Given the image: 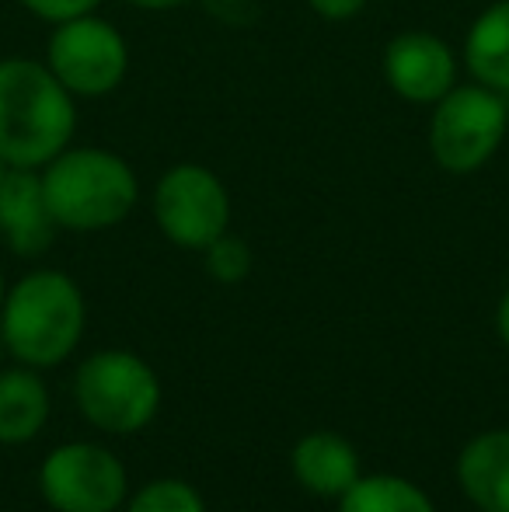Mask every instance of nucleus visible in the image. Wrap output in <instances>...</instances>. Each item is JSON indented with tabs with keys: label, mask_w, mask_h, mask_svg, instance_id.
Returning <instances> with one entry per match:
<instances>
[{
	"label": "nucleus",
	"mask_w": 509,
	"mask_h": 512,
	"mask_svg": "<svg viewBox=\"0 0 509 512\" xmlns=\"http://www.w3.org/2000/svg\"><path fill=\"white\" fill-rule=\"evenodd\" d=\"M77 98L46 60L0 56V157L11 168L42 171L74 143Z\"/></svg>",
	"instance_id": "nucleus-1"
},
{
	"label": "nucleus",
	"mask_w": 509,
	"mask_h": 512,
	"mask_svg": "<svg viewBox=\"0 0 509 512\" xmlns=\"http://www.w3.org/2000/svg\"><path fill=\"white\" fill-rule=\"evenodd\" d=\"M88 328V300L74 276L60 269H32L7 286L0 300V342L11 359L49 370L70 359Z\"/></svg>",
	"instance_id": "nucleus-2"
},
{
	"label": "nucleus",
	"mask_w": 509,
	"mask_h": 512,
	"mask_svg": "<svg viewBox=\"0 0 509 512\" xmlns=\"http://www.w3.org/2000/svg\"><path fill=\"white\" fill-rule=\"evenodd\" d=\"M53 220L70 234H102L129 220L140 203V178L123 154L109 147H74L39 171Z\"/></svg>",
	"instance_id": "nucleus-3"
},
{
	"label": "nucleus",
	"mask_w": 509,
	"mask_h": 512,
	"mask_svg": "<svg viewBox=\"0 0 509 512\" xmlns=\"http://www.w3.org/2000/svg\"><path fill=\"white\" fill-rule=\"evenodd\" d=\"M161 377L129 349H98L77 366L74 401L88 425L109 436H133L161 411Z\"/></svg>",
	"instance_id": "nucleus-4"
},
{
	"label": "nucleus",
	"mask_w": 509,
	"mask_h": 512,
	"mask_svg": "<svg viewBox=\"0 0 509 512\" xmlns=\"http://www.w3.org/2000/svg\"><path fill=\"white\" fill-rule=\"evenodd\" d=\"M509 133L506 95L468 81L450 88L429 115V157L454 178L478 175L499 154Z\"/></svg>",
	"instance_id": "nucleus-5"
},
{
	"label": "nucleus",
	"mask_w": 509,
	"mask_h": 512,
	"mask_svg": "<svg viewBox=\"0 0 509 512\" xmlns=\"http://www.w3.org/2000/svg\"><path fill=\"white\" fill-rule=\"evenodd\" d=\"M42 60L77 102H98L123 88L129 74V42L109 18L91 11L53 25Z\"/></svg>",
	"instance_id": "nucleus-6"
},
{
	"label": "nucleus",
	"mask_w": 509,
	"mask_h": 512,
	"mask_svg": "<svg viewBox=\"0 0 509 512\" xmlns=\"http://www.w3.org/2000/svg\"><path fill=\"white\" fill-rule=\"evenodd\" d=\"M150 213L164 241L182 251H203L231 230V192L213 168L182 161L154 182Z\"/></svg>",
	"instance_id": "nucleus-7"
},
{
	"label": "nucleus",
	"mask_w": 509,
	"mask_h": 512,
	"mask_svg": "<svg viewBox=\"0 0 509 512\" xmlns=\"http://www.w3.org/2000/svg\"><path fill=\"white\" fill-rule=\"evenodd\" d=\"M39 492L53 512H116L129 499V474L109 446L74 439L46 453Z\"/></svg>",
	"instance_id": "nucleus-8"
},
{
	"label": "nucleus",
	"mask_w": 509,
	"mask_h": 512,
	"mask_svg": "<svg viewBox=\"0 0 509 512\" xmlns=\"http://www.w3.org/2000/svg\"><path fill=\"white\" fill-rule=\"evenodd\" d=\"M381 74L394 98L433 108L450 88H457L461 56L443 35L426 28H405L384 42Z\"/></svg>",
	"instance_id": "nucleus-9"
},
{
	"label": "nucleus",
	"mask_w": 509,
	"mask_h": 512,
	"mask_svg": "<svg viewBox=\"0 0 509 512\" xmlns=\"http://www.w3.org/2000/svg\"><path fill=\"white\" fill-rule=\"evenodd\" d=\"M56 227L39 171L11 168L0 185V237L18 258H39L53 248Z\"/></svg>",
	"instance_id": "nucleus-10"
},
{
	"label": "nucleus",
	"mask_w": 509,
	"mask_h": 512,
	"mask_svg": "<svg viewBox=\"0 0 509 512\" xmlns=\"http://www.w3.org/2000/svg\"><path fill=\"white\" fill-rule=\"evenodd\" d=\"M290 471L293 481L314 499H335L339 502L356 481L363 478L360 453L339 432H307L293 443L290 450Z\"/></svg>",
	"instance_id": "nucleus-11"
},
{
	"label": "nucleus",
	"mask_w": 509,
	"mask_h": 512,
	"mask_svg": "<svg viewBox=\"0 0 509 512\" xmlns=\"http://www.w3.org/2000/svg\"><path fill=\"white\" fill-rule=\"evenodd\" d=\"M457 485L478 512H509V429L478 432L464 443Z\"/></svg>",
	"instance_id": "nucleus-12"
},
{
	"label": "nucleus",
	"mask_w": 509,
	"mask_h": 512,
	"mask_svg": "<svg viewBox=\"0 0 509 512\" xmlns=\"http://www.w3.org/2000/svg\"><path fill=\"white\" fill-rule=\"evenodd\" d=\"M461 67L482 88L509 98V0L489 4L464 32Z\"/></svg>",
	"instance_id": "nucleus-13"
},
{
	"label": "nucleus",
	"mask_w": 509,
	"mask_h": 512,
	"mask_svg": "<svg viewBox=\"0 0 509 512\" xmlns=\"http://www.w3.org/2000/svg\"><path fill=\"white\" fill-rule=\"evenodd\" d=\"M49 422V387L32 366L0 370V446H25Z\"/></svg>",
	"instance_id": "nucleus-14"
},
{
	"label": "nucleus",
	"mask_w": 509,
	"mask_h": 512,
	"mask_svg": "<svg viewBox=\"0 0 509 512\" xmlns=\"http://www.w3.org/2000/svg\"><path fill=\"white\" fill-rule=\"evenodd\" d=\"M339 512H436L415 481L398 474H363L339 499Z\"/></svg>",
	"instance_id": "nucleus-15"
},
{
	"label": "nucleus",
	"mask_w": 509,
	"mask_h": 512,
	"mask_svg": "<svg viewBox=\"0 0 509 512\" xmlns=\"http://www.w3.org/2000/svg\"><path fill=\"white\" fill-rule=\"evenodd\" d=\"M123 512H206V502L196 485L182 478H157L136 488Z\"/></svg>",
	"instance_id": "nucleus-16"
},
{
	"label": "nucleus",
	"mask_w": 509,
	"mask_h": 512,
	"mask_svg": "<svg viewBox=\"0 0 509 512\" xmlns=\"http://www.w3.org/2000/svg\"><path fill=\"white\" fill-rule=\"evenodd\" d=\"M203 265H206V272H210V279H217L220 286H238L252 276L255 255L245 237L227 230V234H220L217 241L203 248Z\"/></svg>",
	"instance_id": "nucleus-17"
},
{
	"label": "nucleus",
	"mask_w": 509,
	"mask_h": 512,
	"mask_svg": "<svg viewBox=\"0 0 509 512\" xmlns=\"http://www.w3.org/2000/svg\"><path fill=\"white\" fill-rule=\"evenodd\" d=\"M28 14H35L46 25H60L67 18H77V14H91L102 7V0H18Z\"/></svg>",
	"instance_id": "nucleus-18"
},
{
	"label": "nucleus",
	"mask_w": 509,
	"mask_h": 512,
	"mask_svg": "<svg viewBox=\"0 0 509 512\" xmlns=\"http://www.w3.org/2000/svg\"><path fill=\"white\" fill-rule=\"evenodd\" d=\"M203 11L210 14L213 21L227 28H248L258 21V4L255 0H199Z\"/></svg>",
	"instance_id": "nucleus-19"
},
{
	"label": "nucleus",
	"mask_w": 509,
	"mask_h": 512,
	"mask_svg": "<svg viewBox=\"0 0 509 512\" xmlns=\"http://www.w3.org/2000/svg\"><path fill=\"white\" fill-rule=\"evenodd\" d=\"M307 7H311L321 21H335V25H342V21H353L356 14H363L367 0H307Z\"/></svg>",
	"instance_id": "nucleus-20"
},
{
	"label": "nucleus",
	"mask_w": 509,
	"mask_h": 512,
	"mask_svg": "<svg viewBox=\"0 0 509 512\" xmlns=\"http://www.w3.org/2000/svg\"><path fill=\"white\" fill-rule=\"evenodd\" d=\"M133 11H147V14H164V11H178V7H189L196 0H123Z\"/></svg>",
	"instance_id": "nucleus-21"
},
{
	"label": "nucleus",
	"mask_w": 509,
	"mask_h": 512,
	"mask_svg": "<svg viewBox=\"0 0 509 512\" xmlns=\"http://www.w3.org/2000/svg\"><path fill=\"white\" fill-rule=\"evenodd\" d=\"M496 331H499V338H503V345L509 349V290L499 297V304H496Z\"/></svg>",
	"instance_id": "nucleus-22"
},
{
	"label": "nucleus",
	"mask_w": 509,
	"mask_h": 512,
	"mask_svg": "<svg viewBox=\"0 0 509 512\" xmlns=\"http://www.w3.org/2000/svg\"><path fill=\"white\" fill-rule=\"evenodd\" d=\"M7 171H11V164L4 161V157H0V185H4V178H7Z\"/></svg>",
	"instance_id": "nucleus-23"
},
{
	"label": "nucleus",
	"mask_w": 509,
	"mask_h": 512,
	"mask_svg": "<svg viewBox=\"0 0 509 512\" xmlns=\"http://www.w3.org/2000/svg\"><path fill=\"white\" fill-rule=\"evenodd\" d=\"M4 293H7V286H4V272H0V300H4Z\"/></svg>",
	"instance_id": "nucleus-24"
},
{
	"label": "nucleus",
	"mask_w": 509,
	"mask_h": 512,
	"mask_svg": "<svg viewBox=\"0 0 509 512\" xmlns=\"http://www.w3.org/2000/svg\"><path fill=\"white\" fill-rule=\"evenodd\" d=\"M0 352H4V342H0Z\"/></svg>",
	"instance_id": "nucleus-25"
}]
</instances>
